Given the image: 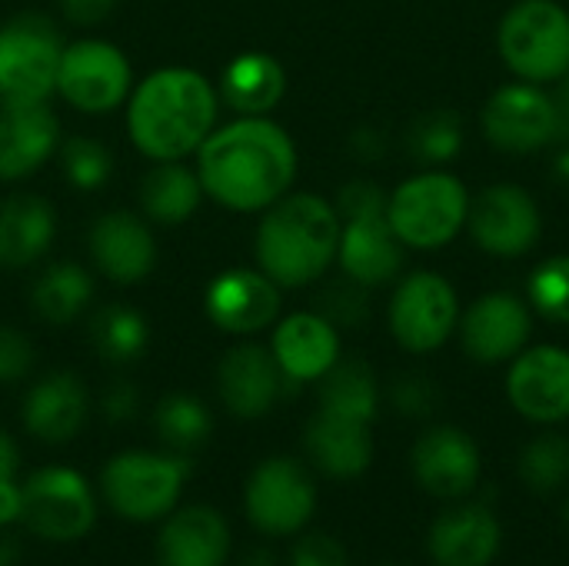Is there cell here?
<instances>
[{
    "instance_id": "cell-32",
    "label": "cell",
    "mask_w": 569,
    "mask_h": 566,
    "mask_svg": "<svg viewBox=\"0 0 569 566\" xmlns=\"http://www.w3.org/2000/svg\"><path fill=\"white\" fill-rule=\"evenodd\" d=\"M153 430L173 454H193L207 444L213 430V417L200 397L190 394H170L153 410Z\"/></svg>"
},
{
    "instance_id": "cell-50",
    "label": "cell",
    "mask_w": 569,
    "mask_h": 566,
    "mask_svg": "<svg viewBox=\"0 0 569 566\" xmlns=\"http://www.w3.org/2000/svg\"><path fill=\"white\" fill-rule=\"evenodd\" d=\"M377 566H393V564H377Z\"/></svg>"
},
{
    "instance_id": "cell-26",
    "label": "cell",
    "mask_w": 569,
    "mask_h": 566,
    "mask_svg": "<svg viewBox=\"0 0 569 566\" xmlns=\"http://www.w3.org/2000/svg\"><path fill=\"white\" fill-rule=\"evenodd\" d=\"M303 447L313 464L330 480H357L373 464V434L370 424L347 420L327 410H317L303 430Z\"/></svg>"
},
{
    "instance_id": "cell-23",
    "label": "cell",
    "mask_w": 569,
    "mask_h": 566,
    "mask_svg": "<svg viewBox=\"0 0 569 566\" xmlns=\"http://www.w3.org/2000/svg\"><path fill=\"white\" fill-rule=\"evenodd\" d=\"M233 550L230 524L207 504L177 507L163 517L157 534L160 566H223Z\"/></svg>"
},
{
    "instance_id": "cell-2",
    "label": "cell",
    "mask_w": 569,
    "mask_h": 566,
    "mask_svg": "<svg viewBox=\"0 0 569 566\" xmlns=\"http://www.w3.org/2000/svg\"><path fill=\"white\" fill-rule=\"evenodd\" d=\"M220 93L190 67H160L127 97V133L147 160H183L217 127Z\"/></svg>"
},
{
    "instance_id": "cell-49",
    "label": "cell",
    "mask_w": 569,
    "mask_h": 566,
    "mask_svg": "<svg viewBox=\"0 0 569 566\" xmlns=\"http://www.w3.org/2000/svg\"><path fill=\"white\" fill-rule=\"evenodd\" d=\"M560 517H563V524H567V530H569V494L563 497V507H560Z\"/></svg>"
},
{
    "instance_id": "cell-44",
    "label": "cell",
    "mask_w": 569,
    "mask_h": 566,
    "mask_svg": "<svg viewBox=\"0 0 569 566\" xmlns=\"http://www.w3.org/2000/svg\"><path fill=\"white\" fill-rule=\"evenodd\" d=\"M20 470V447L17 440L0 427V480H13Z\"/></svg>"
},
{
    "instance_id": "cell-12",
    "label": "cell",
    "mask_w": 569,
    "mask_h": 566,
    "mask_svg": "<svg viewBox=\"0 0 569 566\" xmlns=\"http://www.w3.org/2000/svg\"><path fill=\"white\" fill-rule=\"evenodd\" d=\"M483 133L507 153H530L553 143L567 127V110L540 83H503L483 103Z\"/></svg>"
},
{
    "instance_id": "cell-20",
    "label": "cell",
    "mask_w": 569,
    "mask_h": 566,
    "mask_svg": "<svg viewBox=\"0 0 569 566\" xmlns=\"http://www.w3.org/2000/svg\"><path fill=\"white\" fill-rule=\"evenodd\" d=\"M60 147V120L47 100L0 97V180L37 173Z\"/></svg>"
},
{
    "instance_id": "cell-39",
    "label": "cell",
    "mask_w": 569,
    "mask_h": 566,
    "mask_svg": "<svg viewBox=\"0 0 569 566\" xmlns=\"http://www.w3.org/2000/svg\"><path fill=\"white\" fill-rule=\"evenodd\" d=\"M290 566H350V557L337 537L303 534L290 550Z\"/></svg>"
},
{
    "instance_id": "cell-46",
    "label": "cell",
    "mask_w": 569,
    "mask_h": 566,
    "mask_svg": "<svg viewBox=\"0 0 569 566\" xmlns=\"http://www.w3.org/2000/svg\"><path fill=\"white\" fill-rule=\"evenodd\" d=\"M20 560V547H17V540L13 537H7L3 530H0V566H13Z\"/></svg>"
},
{
    "instance_id": "cell-40",
    "label": "cell",
    "mask_w": 569,
    "mask_h": 566,
    "mask_svg": "<svg viewBox=\"0 0 569 566\" xmlns=\"http://www.w3.org/2000/svg\"><path fill=\"white\" fill-rule=\"evenodd\" d=\"M33 367V344L13 327H0V384H17Z\"/></svg>"
},
{
    "instance_id": "cell-43",
    "label": "cell",
    "mask_w": 569,
    "mask_h": 566,
    "mask_svg": "<svg viewBox=\"0 0 569 566\" xmlns=\"http://www.w3.org/2000/svg\"><path fill=\"white\" fill-rule=\"evenodd\" d=\"M23 514V494L17 477L13 480H0V530H7L10 524H20Z\"/></svg>"
},
{
    "instance_id": "cell-35",
    "label": "cell",
    "mask_w": 569,
    "mask_h": 566,
    "mask_svg": "<svg viewBox=\"0 0 569 566\" xmlns=\"http://www.w3.org/2000/svg\"><path fill=\"white\" fill-rule=\"evenodd\" d=\"M410 153L427 163V167H437V163H447L460 153L463 147V123H460V113L453 110H430L423 113L413 127H410Z\"/></svg>"
},
{
    "instance_id": "cell-27",
    "label": "cell",
    "mask_w": 569,
    "mask_h": 566,
    "mask_svg": "<svg viewBox=\"0 0 569 566\" xmlns=\"http://www.w3.org/2000/svg\"><path fill=\"white\" fill-rule=\"evenodd\" d=\"M57 234L53 207L37 193H10L0 200V267L20 270L37 264Z\"/></svg>"
},
{
    "instance_id": "cell-11",
    "label": "cell",
    "mask_w": 569,
    "mask_h": 566,
    "mask_svg": "<svg viewBox=\"0 0 569 566\" xmlns=\"http://www.w3.org/2000/svg\"><path fill=\"white\" fill-rule=\"evenodd\" d=\"M390 334L407 354L440 350L460 324V300L447 277L433 270H413L390 297Z\"/></svg>"
},
{
    "instance_id": "cell-22",
    "label": "cell",
    "mask_w": 569,
    "mask_h": 566,
    "mask_svg": "<svg viewBox=\"0 0 569 566\" xmlns=\"http://www.w3.org/2000/svg\"><path fill=\"white\" fill-rule=\"evenodd\" d=\"M87 250L93 267L113 284H140L157 267V240L143 217L130 210L100 214L90 224Z\"/></svg>"
},
{
    "instance_id": "cell-8",
    "label": "cell",
    "mask_w": 569,
    "mask_h": 566,
    "mask_svg": "<svg viewBox=\"0 0 569 566\" xmlns=\"http://www.w3.org/2000/svg\"><path fill=\"white\" fill-rule=\"evenodd\" d=\"M20 524L47 544L83 540L97 524V494L90 480L73 467L47 464L20 484Z\"/></svg>"
},
{
    "instance_id": "cell-13",
    "label": "cell",
    "mask_w": 569,
    "mask_h": 566,
    "mask_svg": "<svg viewBox=\"0 0 569 566\" xmlns=\"http://www.w3.org/2000/svg\"><path fill=\"white\" fill-rule=\"evenodd\" d=\"M63 43L40 13H20L0 27V97L47 100L57 83Z\"/></svg>"
},
{
    "instance_id": "cell-3",
    "label": "cell",
    "mask_w": 569,
    "mask_h": 566,
    "mask_svg": "<svg viewBox=\"0 0 569 566\" xmlns=\"http://www.w3.org/2000/svg\"><path fill=\"white\" fill-rule=\"evenodd\" d=\"M340 250V214L320 193H283L263 210L253 254L257 267L283 290L320 280Z\"/></svg>"
},
{
    "instance_id": "cell-6",
    "label": "cell",
    "mask_w": 569,
    "mask_h": 566,
    "mask_svg": "<svg viewBox=\"0 0 569 566\" xmlns=\"http://www.w3.org/2000/svg\"><path fill=\"white\" fill-rule=\"evenodd\" d=\"M470 193L457 173L427 167L387 197V220L403 247L437 250L467 227Z\"/></svg>"
},
{
    "instance_id": "cell-28",
    "label": "cell",
    "mask_w": 569,
    "mask_h": 566,
    "mask_svg": "<svg viewBox=\"0 0 569 566\" xmlns=\"http://www.w3.org/2000/svg\"><path fill=\"white\" fill-rule=\"evenodd\" d=\"M287 90V73L277 57L247 50L237 53L220 73V97L240 117H267Z\"/></svg>"
},
{
    "instance_id": "cell-14",
    "label": "cell",
    "mask_w": 569,
    "mask_h": 566,
    "mask_svg": "<svg viewBox=\"0 0 569 566\" xmlns=\"http://www.w3.org/2000/svg\"><path fill=\"white\" fill-rule=\"evenodd\" d=\"M473 244L493 257H523L543 237V217L537 200L520 183L483 187L467 210Z\"/></svg>"
},
{
    "instance_id": "cell-45",
    "label": "cell",
    "mask_w": 569,
    "mask_h": 566,
    "mask_svg": "<svg viewBox=\"0 0 569 566\" xmlns=\"http://www.w3.org/2000/svg\"><path fill=\"white\" fill-rule=\"evenodd\" d=\"M240 566H280V564H277L273 550H267V547H250V550L240 557Z\"/></svg>"
},
{
    "instance_id": "cell-19",
    "label": "cell",
    "mask_w": 569,
    "mask_h": 566,
    "mask_svg": "<svg viewBox=\"0 0 569 566\" xmlns=\"http://www.w3.org/2000/svg\"><path fill=\"white\" fill-rule=\"evenodd\" d=\"M290 387L293 384L283 377L270 347H260V344H237L217 364L220 404L240 420L267 417Z\"/></svg>"
},
{
    "instance_id": "cell-33",
    "label": "cell",
    "mask_w": 569,
    "mask_h": 566,
    "mask_svg": "<svg viewBox=\"0 0 569 566\" xmlns=\"http://www.w3.org/2000/svg\"><path fill=\"white\" fill-rule=\"evenodd\" d=\"M90 340H93V347H97V354L103 360L133 364V360L143 357V350L150 344V327H147L140 310L123 307V304H110L93 317Z\"/></svg>"
},
{
    "instance_id": "cell-4",
    "label": "cell",
    "mask_w": 569,
    "mask_h": 566,
    "mask_svg": "<svg viewBox=\"0 0 569 566\" xmlns=\"http://www.w3.org/2000/svg\"><path fill=\"white\" fill-rule=\"evenodd\" d=\"M190 460L173 450H120L100 467L103 504L130 524H157L177 510Z\"/></svg>"
},
{
    "instance_id": "cell-31",
    "label": "cell",
    "mask_w": 569,
    "mask_h": 566,
    "mask_svg": "<svg viewBox=\"0 0 569 566\" xmlns=\"http://www.w3.org/2000/svg\"><path fill=\"white\" fill-rule=\"evenodd\" d=\"M90 297H93L90 274L70 260L43 267V274L33 280V290H30V304H33L37 317L53 327L73 324L87 310Z\"/></svg>"
},
{
    "instance_id": "cell-48",
    "label": "cell",
    "mask_w": 569,
    "mask_h": 566,
    "mask_svg": "<svg viewBox=\"0 0 569 566\" xmlns=\"http://www.w3.org/2000/svg\"><path fill=\"white\" fill-rule=\"evenodd\" d=\"M560 107L569 113V70L563 73V103H560Z\"/></svg>"
},
{
    "instance_id": "cell-36",
    "label": "cell",
    "mask_w": 569,
    "mask_h": 566,
    "mask_svg": "<svg viewBox=\"0 0 569 566\" xmlns=\"http://www.w3.org/2000/svg\"><path fill=\"white\" fill-rule=\"evenodd\" d=\"M527 297L540 317H547L557 327H569V254L543 260L530 274Z\"/></svg>"
},
{
    "instance_id": "cell-24",
    "label": "cell",
    "mask_w": 569,
    "mask_h": 566,
    "mask_svg": "<svg viewBox=\"0 0 569 566\" xmlns=\"http://www.w3.org/2000/svg\"><path fill=\"white\" fill-rule=\"evenodd\" d=\"M87 414H90L87 387L70 370H53L33 380L20 407V420L27 434L50 447L70 444L83 430Z\"/></svg>"
},
{
    "instance_id": "cell-30",
    "label": "cell",
    "mask_w": 569,
    "mask_h": 566,
    "mask_svg": "<svg viewBox=\"0 0 569 566\" xmlns=\"http://www.w3.org/2000/svg\"><path fill=\"white\" fill-rule=\"evenodd\" d=\"M317 384H320L317 410H327V414H337L347 420H360V424H373V417L380 410V384H377V374L370 370V364L337 360Z\"/></svg>"
},
{
    "instance_id": "cell-7",
    "label": "cell",
    "mask_w": 569,
    "mask_h": 566,
    "mask_svg": "<svg viewBox=\"0 0 569 566\" xmlns=\"http://www.w3.org/2000/svg\"><path fill=\"white\" fill-rule=\"evenodd\" d=\"M497 47L517 80H563L569 70V10L557 0L513 3L500 20Z\"/></svg>"
},
{
    "instance_id": "cell-17",
    "label": "cell",
    "mask_w": 569,
    "mask_h": 566,
    "mask_svg": "<svg viewBox=\"0 0 569 566\" xmlns=\"http://www.w3.org/2000/svg\"><path fill=\"white\" fill-rule=\"evenodd\" d=\"M457 330L467 357H473L477 364H507L520 350H527L533 334V317L517 294L497 290L477 297L467 307V314H460Z\"/></svg>"
},
{
    "instance_id": "cell-29",
    "label": "cell",
    "mask_w": 569,
    "mask_h": 566,
    "mask_svg": "<svg viewBox=\"0 0 569 566\" xmlns=\"http://www.w3.org/2000/svg\"><path fill=\"white\" fill-rule=\"evenodd\" d=\"M203 187L197 170L180 160H153V167L140 180V207L153 224L177 227L190 220L200 207Z\"/></svg>"
},
{
    "instance_id": "cell-9",
    "label": "cell",
    "mask_w": 569,
    "mask_h": 566,
    "mask_svg": "<svg viewBox=\"0 0 569 566\" xmlns=\"http://www.w3.org/2000/svg\"><path fill=\"white\" fill-rule=\"evenodd\" d=\"M243 514L263 537H297L317 514V480L293 457L260 460L243 484Z\"/></svg>"
},
{
    "instance_id": "cell-10",
    "label": "cell",
    "mask_w": 569,
    "mask_h": 566,
    "mask_svg": "<svg viewBox=\"0 0 569 566\" xmlns=\"http://www.w3.org/2000/svg\"><path fill=\"white\" fill-rule=\"evenodd\" d=\"M53 90L80 113H110L127 103L133 90V67L117 43L80 37L73 43H63Z\"/></svg>"
},
{
    "instance_id": "cell-37",
    "label": "cell",
    "mask_w": 569,
    "mask_h": 566,
    "mask_svg": "<svg viewBox=\"0 0 569 566\" xmlns=\"http://www.w3.org/2000/svg\"><path fill=\"white\" fill-rule=\"evenodd\" d=\"M60 163H63V177L70 180V187L93 193L103 187V180L110 177V150L90 137H70L60 147Z\"/></svg>"
},
{
    "instance_id": "cell-18",
    "label": "cell",
    "mask_w": 569,
    "mask_h": 566,
    "mask_svg": "<svg viewBox=\"0 0 569 566\" xmlns=\"http://www.w3.org/2000/svg\"><path fill=\"white\" fill-rule=\"evenodd\" d=\"M503 547V524L483 500H453L427 530L433 566H490Z\"/></svg>"
},
{
    "instance_id": "cell-1",
    "label": "cell",
    "mask_w": 569,
    "mask_h": 566,
    "mask_svg": "<svg viewBox=\"0 0 569 566\" xmlns=\"http://www.w3.org/2000/svg\"><path fill=\"white\" fill-rule=\"evenodd\" d=\"M197 177L207 197L237 214H263L297 180L293 137L270 117H237L213 127L197 150Z\"/></svg>"
},
{
    "instance_id": "cell-21",
    "label": "cell",
    "mask_w": 569,
    "mask_h": 566,
    "mask_svg": "<svg viewBox=\"0 0 569 566\" xmlns=\"http://www.w3.org/2000/svg\"><path fill=\"white\" fill-rule=\"evenodd\" d=\"M207 317L233 337L260 334L280 317V287L260 267H230L207 287Z\"/></svg>"
},
{
    "instance_id": "cell-38",
    "label": "cell",
    "mask_w": 569,
    "mask_h": 566,
    "mask_svg": "<svg viewBox=\"0 0 569 566\" xmlns=\"http://www.w3.org/2000/svg\"><path fill=\"white\" fill-rule=\"evenodd\" d=\"M390 400H393V407L403 414V417H430L433 410H437V404H440V390H437V384H430L423 374H407V377H400L397 384H393V390H390Z\"/></svg>"
},
{
    "instance_id": "cell-5",
    "label": "cell",
    "mask_w": 569,
    "mask_h": 566,
    "mask_svg": "<svg viewBox=\"0 0 569 566\" xmlns=\"http://www.w3.org/2000/svg\"><path fill=\"white\" fill-rule=\"evenodd\" d=\"M340 250L337 260L350 284L380 287L403 267V244L387 220V193L377 183L357 180L343 187L340 203Z\"/></svg>"
},
{
    "instance_id": "cell-25",
    "label": "cell",
    "mask_w": 569,
    "mask_h": 566,
    "mask_svg": "<svg viewBox=\"0 0 569 566\" xmlns=\"http://www.w3.org/2000/svg\"><path fill=\"white\" fill-rule=\"evenodd\" d=\"M270 354L280 364L283 377L300 384H317L337 360H340V334L337 324L317 310H300L283 317L273 327Z\"/></svg>"
},
{
    "instance_id": "cell-16",
    "label": "cell",
    "mask_w": 569,
    "mask_h": 566,
    "mask_svg": "<svg viewBox=\"0 0 569 566\" xmlns=\"http://www.w3.org/2000/svg\"><path fill=\"white\" fill-rule=\"evenodd\" d=\"M510 407L540 427H557L569 420V350L540 344L520 350L507 374Z\"/></svg>"
},
{
    "instance_id": "cell-47",
    "label": "cell",
    "mask_w": 569,
    "mask_h": 566,
    "mask_svg": "<svg viewBox=\"0 0 569 566\" xmlns=\"http://www.w3.org/2000/svg\"><path fill=\"white\" fill-rule=\"evenodd\" d=\"M557 173H560L563 180H569V150L567 153H560V160H557Z\"/></svg>"
},
{
    "instance_id": "cell-34",
    "label": "cell",
    "mask_w": 569,
    "mask_h": 566,
    "mask_svg": "<svg viewBox=\"0 0 569 566\" xmlns=\"http://www.w3.org/2000/svg\"><path fill=\"white\" fill-rule=\"evenodd\" d=\"M517 474L530 494L550 497L569 487V437L560 430L537 434L517 460Z\"/></svg>"
},
{
    "instance_id": "cell-42",
    "label": "cell",
    "mask_w": 569,
    "mask_h": 566,
    "mask_svg": "<svg viewBox=\"0 0 569 566\" xmlns=\"http://www.w3.org/2000/svg\"><path fill=\"white\" fill-rule=\"evenodd\" d=\"M137 414V387L130 384H117L103 394V417L113 424H123Z\"/></svg>"
},
{
    "instance_id": "cell-41",
    "label": "cell",
    "mask_w": 569,
    "mask_h": 566,
    "mask_svg": "<svg viewBox=\"0 0 569 566\" xmlns=\"http://www.w3.org/2000/svg\"><path fill=\"white\" fill-rule=\"evenodd\" d=\"M63 17L77 27H97L100 20L110 17V10L117 7V0H60Z\"/></svg>"
},
{
    "instance_id": "cell-15",
    "label": "cell",
    "mask_w": 569,
    "mask_h": 566,
    "mask_svg": "<svg viewBox=\"0 0 569 566\" xmlns=\"http://www.w3.org/2000/svg\"><path fill=\"white\" fill-rule=\"evenodd\" d=\"M410 470L423 494L453 504L473 497L483 474V457L467 430L453 424H440L417 437L410 450Z\"/></svg>"
}]
</instances>
